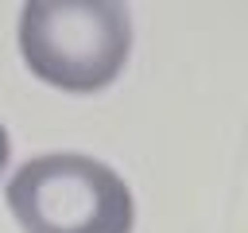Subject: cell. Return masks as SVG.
Wrapping results in <instances>:
<instances>
[{
    "mask_svg": "<svg viewBox=\"0 0 248 233\" xmlns=\"http://www.w3.org/2000/svg\"><path fill=\"white\" fill-rule=\"evenodd\" d=\"M132 19L112 0H31L19 16L27 70L70 93L105 89L128 62Z\"/></svg>",
    "mask_w": 248,
    "mask_h": 233,
    "instance_id": "1",
    "label": "cell"
},
{
    "mask_svg": "<svg viewBox=\"0 0 248 233\" xmlns=\"http://www.w3.org/2000/svg\"><path fill=\"white\" fill-rule=\"evenodd\" d=\"M8 206L27 233H132L136 221L128 183L78 151L27 159L8 183Z\"/></svg>",
    "mask_w": 248,
    "mask_h": 233,
    "instance_id": "2",
    "label": "cell"
},
{
    "mask_svg": "<svg viewBox=\"0 0 248 233\" xmlns=\"http://www.w3.org/2000/svg\"><path fill=\"white\" fill-rule=\"evenodd\" d=\"M8 151H12V144H8V132H4V124H0V171L8 167Z\"/></svg>",
    "mask_w": 248,
    "mask_h": 233,
    "instance_id": "3",
    "label": "cell"
}]
</instances>
